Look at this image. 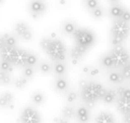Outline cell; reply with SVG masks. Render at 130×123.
<instances>
[{"instance_id":"40","label":"cell","mask_w":130,"mask_h":123,"mask_svg":"<svg viewBox=\"0 0 130 123\" xmlns=\"http://www.w3.org/2000/svg\"><path fill=\"white\" fill-rule=\"evenodd\" d=\"M87 81L88 80H86V79H81L80 81H78V87H80V89H82L83 87H84L85 84L87 83Z\"/></svg>"},{"instance_id":"26","label":"cell","mask_w":130,"mask_h":123,"mask_svg":"<svg viewBox=\"0 0 130 123\" xmlns=\"http://www.w3.org/2000/svg\"><path fill=\"white\" fill-rule=\"evenodd\" d=\"M12 82H13L12 75L0 70V84H2V85H10V84H12Z\"/></svg>"},{"instance_id":"9","label":"cell","mask_w":130,"mask_h":123,"mask_svg":"<svg viewBox=\"0 0 130 123\" xmlns=\"http://www.w3.org/2000/svg\"><path fill=\"white\" fill-rule=\"evenodd\" d=\"M15 107V96L10 91L0 93V110H13Z\"/></svg>"},{"instance_id":"10","label":"cell","mask_w":130,"mask_h":123,"mask_svg":"<svg viewBox=\"0 0 130 123\" xmlns=\"http://www.w3.org/2000/svg\"><path fill=\"white\" fill-rule=\"evenodd\" d=\"M28 53L29 51L15 46L14 54H13V58H12V65L14 67L16 66V67H21V68L26 66V59L27 56H28Z\"/></svg>"},{"instance_id":"7","label":"cell","mask_w":130,"mask_h":123,"mask_svg":"<svg viewBox=\"0 0 130 123\" xmlns=\"http://www.w3.org/2000/svg\"><path fill=\"white\" fill-rule=\"evenodd\" d=\"M14 34L23 41H31L34 39V31L27 23L20 21L14 25Z\"/></svg>"},{"instance_id":"8","label":"cell","mask_w":130,"mask_h":123,"mask_svg":"<svg viewBox=\"0 0 130 123\" xmlns=\"http://www.w3.org/2000/svg\"><path fill=\"white\" fill-rule=\"evenodd\" d=\"M47 10V3L45 0H30L28 3V11L32 18H40Z\"/></svg>"},{"instance_id":"14","label":"cell","mask_w":130,"mask_h":123,"mask_svg":"<svg viewBox=\"0 0 130 123\" xmlns=\"http://www.w3.org/2000/svg\"><path fill=\"white\" fill-rule=\"evenodd\" d=\"M95 123H116L113 113L109 111H100L95 117Z\"/></svg>"},{"instance_id":"12","label":"cell","mask_w":130,"mask_h":123,"mask_svg":"<svg viewBox=\"0 0 130 123\" xmlns=\"http://www.w3.org/2000/svg\"><path fill=\"white\" fill-rule=\"evenodd\" d=\"M90 109H88L86 106H80L75 109V119L78 123H88L90 121Z\"/></svg>"},{"instance_id":"30","label":"cell","mask_w":130,"mask_h":123,"mask_svg":"<svg viewBox=\"0 0 130 123\" xmlns=\"http://www.w3.org/2000/svg\"><path fill=\"white\" fill-rule=\"evenodd\" d=\"M39 63V58H38V55L32 53V52H29L28 56H27V59H26V66H32L35 67Z\"/></svg>"},{"instance_id":"28","label":"cell","mask_w":130,"mask_h":123,"mask_svg":"<svg viewBox=\"0 0 130 123\" xmlns=\"http://www.w3.org/2000/svg\"><path fill=\"white\" fill-rule=\"evenodd\" d=\"M2 36L4 38V42H6L7 46H16V44H17V37L15 35L4 34Z\"/></svg>"},{"instance_id":"25","label":"cell","mask_w":130,"mask_h":123,"mask_svg":"<svg viewBox=\"0 0 130 123\" xmlns=\"http://www.w3.org/2000/svg\"><path fill=\"white\" fill-rule=\"evenodd\" d=\"M38 69L42 75H50L53 71V66L51 65L48 61L42 60V61H39L38 63Z\"/></svg>"},{"instance_id":"15","label":"cell","mask_w":130,"mask_h":123,"mask_svg":"<svg viewBox=\"0 0 130 123\" xmlns=\"http://www.w3.org/2000/svg\"><path fill=\"white\" fill-rule=\"evenodd\" d=\"M76 29H77L76 23L72 20H67L61 24V31L66 36H73Z\"/></svg>"},{"instance_id":"19","label":"cell","mask_w":130,"mask_h":123,"mask_svg":"<svg viewBox=\"0 0 130 123\" xmlns=\"http://www.w3.org/2000/svg\"><path fill=\"white\" fill-rule=\"evenodd\" d=\"M99 66L101 68H103L105 70H111V69H114V65H113V60L112 57H111L110 53H106L103 54L99 58Z\"/></svg>"},{"instance_id":"35","label":"cell","mask_w":130,"mask_h":123,"mask_svg":"<svg viewBox=\"0 0 130 123\" xmlns=\"http://www.w3.org/2000/svg\"><path fill=\"white\" fill-rule=\"evenodd\" d=\"M119 20H122L124 22H127V23H130V10L128 9L124 8V10L122 12V15H120Z\"/></svg>"},{"instance_id":"39","label":"cell","mask_w":130,"mask_h":123,"mask_svg":"<svg viewBox=\"0 0 130 123\" xmlns=\"http://www.w3.org/2000/svg\"><path fill=\"white\" fill-rule=\"evenodd\" d=\"M6 46V42H4V38L2 35H0V50Z\"/></svg>"},{"instance_id":"38","label":"cell","mask_w":130,"mask_h":123,"mask_svg":"<svg viewBox=\"0 0 130 123\" xmlns=\"http://www.w3.org/2000/svg\"><path fill=\"white\" fill-rule=\"evenodd\" d=\"M89 68H90V66H89V65L84 66V67L82 68V72H83V75L87 76V75H88V71H89Z\"/></svg>"},{"instance_id":"44","label":"cell","mask_w":130,"mask_h":123,"mask_svg":"<svg viewBox=\"0 0 130 123\" xmlns=\"http://www.w3.org/2000/svg\"><path fill=\"white\" fill-rule=\"evenodd\" d=\"M3 1H4V0H0V4H2V3H3Z\"/></svg>"},{"instance_id":"43","label":"cell","mask_w":130,"mask_h":123,"mask_svg":"<svg viewBox=\"0 0 130 123\" xmlns=\"http://www.w3.org/2000/svg\"><path fill=\"white\" fill-rule=\"evenodd\" d=\"M127 87H129V88H130V80H128V84H127Z\"/></svg>"},{"instance_id":"33","label":"cell","mask_w":130,"mask_h":123,"mask_svg":"<svg viewBox=\"0 0 130 123\" xmlns=\"http://www.w3.org/2000/svg\"><path fill=\"white\" fill-rule=\"evenodd\" d=\"M120 75L123 76V78L125 80H130V63L125 65L124 67H122L119 69Z\"/></svg>"},{"instance_id":"27","label":"cell","mask_w":130,"mask_h":123,"mask_svg":"<svg viewBox=\"0 0 130 123\" xmlns=\"http://www.w3.org/2000/svg\"><path fill=\"white\" fill-rule=\"evenodd\" d=\"M22 76L27 79H32L36 76V68L32 66H24L22 68Z\"/></svg>"},{"instance_id":"24","label":"cell","mask_w":130,"mask_h":123,"mask_svg":"<svg viewBox=\"0 0 130 123\" xmlns=\"http://www.w3.org/2000/svg\"><path fill=\"white\" fill-rule=\"evenodd\" d=\"M78 99V93L74 90H68V91L64 93V101L69 105H72Z\"/></svg>"},{"instance_id":"34","label":"cell","mask_w":130,"mask_h":123,"mask_svg":"<svg viewBox=\"0 0 130 123\" xmlns=\"http://www.w3.org/2000/svg\"><path fill=\"white\" fill-rule=\"evenodd\" d=\"M100 75V68L97 67V66H90L89 71H88V77L90 78H97Z\"/></svg>"},{"instance_id":"21","label":"cell","mask_w":130,"mask_h":123,"mask_svg":"<svg viewBox=\"0 0 130 123\" xmlns=\"http://www.w3.org/2000/svg\"><path fill=\"white\" fill-rule=\"evenodd\" d=\"M29 84V79H27L25 77H17L15 79H13V82H12V85L14 87L16 90L18 91H22V90H25Z\"/></svg>"},{"instance_id":"22","label":"cell","mask_w":130,"mask_h":123,"mask_svg":"<svg viewBox=\"0 0 130 123\" xmlns=\"http://www.w3.org/2000/svg\"><path fill=\"white\" fill-rule=\"evenodd\" d=\"M60 113H61V117L64 118V119L71 120V119H73V118L75 117V108H74L72 105H69V104H67L66 106H63L61 108V111H60Z\"/></svg>"},{"instance_id":"37","label":"cell","mask_w":130,"mask_h":123,"mask_svg":"<svg viewBox=\"0 0 130 123\" xmlns=\"http://www.w3.org/2000/svg\"><path fill=\"white\" fill-rule=\"evenodd\" d=\"M123 123H130V113L123 116Z\"/></svg>"},{"instance_id":"13","label":"cell","mask_w":130,"mask_h":123,"mask_svg":"<svg viewBox=\"0 0 130 123\" xmlns=\"http://www.w3.org/2000/svg\"><path fill=\"white\" fill-rule=\"evenodd\" d=\"M116 109L122 116L130 113V99L125 98L123 96H117L115 101Z\"/></svg>"},{"instance_id":"36","label":"cell","mask_w":130,"mask_h":123,"mask_svg":"<svg viewBox=\"0 0 130 123\" xmlns=\"http://www.w3.org/2000/svg\"><path fill=\"white\" fill-rule=\"evenodd\" d=\"M53 123H70V121L60 116V117H55L53 119Z\"/></svg>"},{"instance_id":"16","label":"cell","mask_w":130,"mask_h":123,"mask_svg":"<svg viewBox=\"0 0 130 123\" xmlns=\"http://www.w3.org/2000/svg\"><path fill=\"white\" fill-rule=\"evenodd\" d=\"M108 81L111 84H114V85H119V84H123L125 79L123 78V76L120 75L118 70L111 69L108 73Z\"/></svg>"},{"instance_id":"2","label":"cell","mask_w":130,"mask_h":123,"mask_svg":"<svg viewBox=\"0 0 130 123\" xmlns=\"http://www.w3.org/2000/svg\"><path fill=\"white\" fill-rule=\"evenodd\" d=\"M105 92V88L98 81H87V83L81 89L80 96L82 102L88 109H92Z\"/></svg>"},{"instance_id":"3","label":"cell","mask_w":130,"mask_h":123,"mask_svg":"<svg viewBox=\"0 0 130 123\" xmlns=\"http://www.w3.org/2000/svg\"><path fill=\"white\" fill-rule=\"evenodd\" d=\"M130 35V23L122 20H114L110 28V41L112 46L123 45Z\"/></svg>"},{"instance_id":"6","label":"cell","mask_w":130,"mask_h":123,"mask_svg":"<svg viewBox=\"0 0 130 123\" xmlns=\"http://www.w3.org/2000/svg\"><path fill=\"white\" fill-rule=\"evenodd\" d=\"M21 123H42V116L32 106H25L20 112Z\"/></svg>"},{"instance_id":"29","label":"cell","mask_w":130,"mask_h":123,"mask_svg":"<svg viewBox=\"0 0 130 123\" xmlns=\"http://www.w3.org/2000/svg\"><path fill=\"white\" fill-rule=\"evenodd\" d=\"M0 70L9 72V73H12L13 70H14V66H13L10 61L4 60V59H0Z\"/></svg>"},{"instance_id":"45","label":"cell","mask_w":130,"mask_h":123,"mask_svg":"<svg viewBox=\"0 0 130 123\" xmlns=\"http://www.w3.org/2000/svg\"><path fill=\"white\" fill-rule=\"evenodd\" d=\"M116 123H117V122H116ZM120 123H123V122H120Z\"/></svg>"},{"instance_id":"1","label":"cell","mask_w":130,"mask_h":123,"mask_svg":"<svg viewBox=\"0 0 130 123\" xmlns=\"http://www.w3.org/2000/svg\"><path fill=\"white\" fill-rule=\"evenodd\" d=\"M40 48L54 63L66 61L68 49L62 40L54 37H43L40 40Z\"/></svg>"},{"instance_id":"31","label":"cell","mask_w":130,"mask_h":123,"mask_svg":"<svg viewBox=\"0 0 130 123\" xmlns=\"http://www.w3.org/2000/svg\"><path fill=\"white\" fill-rule=\"evenodd\" d=\"M89 13H90V16L94 18V20H101L104 15V11H103V9H102L101 6L97 7L94 9V10L89 11Z\"/></svg>"},{"instance_id":"41","label":"cell","mask_w":130,"mask_h":123,"mask_svg":"<svg viewBox=\"0 0 130 123\" xmlns=\"http://www.w3.org/2000/svg\"><path fill=\"white\" fill-rule=\"evenodd\" d=\"M119 1L120 0H108V2L110 4H117V3H119Z\"/></svg>"},{"instance_id":"11","label":"cell","mask_w":130,"mask_h":123,"mask_svg":"<svg viewBox=\"0 0 130 123\" xmlns=\"http://www.w3.org/2000/svg\"><path fill=\"white\" fill-rule=\"evenodd\" d=\"M52 85L56 93L64 94L69 90V81L66 78V76H56L53 80Z\"/></svg>"},{"instance_id":"17","label":"cell","mask_w":130,"mask_h":123,"mask_svg":"<svg viewBox=\"0 0 130 123\" xmlns=\"http://www.w3.org/2000/svg\"><path fill=\"white\" fill-rule=\"evenodd\" d=\"M46 101V96L43 92L41 91H35L34 93L30 95V102L34 106H41L43 105Z\"/></svg>"},{"instance_id":"18","label":"cell","mask_w":130,"mask_h":123,"mask_svg":"<svg viewBox=\"0 0 130 123\" xmlns=\"http://www.w3.org/2000/svg\"><path fill=\"white\" fill-rule=\"evenodd\" d=\"M116 98H117V95H116V92L113 89H108V90L105 89V92L101 98V102L105 104V105H112V104L115 103Z\"/></svg>"},{"instance_id":"23","label":"cell","mask_w":130,"mask_h":123,"mask_svg":"<svg viewBox=\"0 0 130 123\" xmlns=\"http://www.w3.org/2000/svg\"><path fill=\"white\" fill-rule=\"evenodd\" d=\"M124 10V7L122 6V4H111L110 7V10H109V14L110 16L113 18V20H117V18L120 17V15H122V12Z\"/></svg>"},{"instance_id":"32","label":"cell","mask_w":130,"mask_h":123,"mask_svg":"<svg viewBox=\"0 0 130 123\" xmlns=\"http://www.w3.org/2000/svg\"><path fill=\"white\" fill-rule=\"evenodd\" d=\"M83 4H84L86 10L91 11V10H94L95 8L100 6V1L99 0H83Z\"/></svg>"},{"instance_id":"4","label":"cell","mask_w":130,"mask_h":123,"mask_svg":"<svg viewBox=\"0 0 130 123\" xmlns=\"http://www.w3.org/2000/svg\"><path fill=\"white\" fill-rule=\"evenodd\" d=\"M73 39H74V45L88 52L96 44L97 37L95 32L91 29H89V28L77 27V29L73 34Z\"/></svg>"},{"instance_id":"42","label":"cell","mask_w":130,"mask_h":123,"mask_svg":"<svg viewBox=\"0 0 130 123\" xmlns=\"http://www.w3.org/2000/svg\"><path fill=\"white\" fill-rule=\"evenodd\" d=\"M59 4L60 6H62V7H64L67 4V0H59Z\"/></svg>"},{"instance_id":"5","label":"cell","mask_w":130,"mask_h":123,"mask_svg":"<svg viewBox=\"0 0 130 123\" xmlns=\"http://www.w3.org/2000/svg\"><path fill=\"white\" fill-rule=\"evenodd\" d=\"M110 55L112 57L113 65L115 69H120L125 65L130 63V54L129 52L124 48V45L113 46L110 52Z\"/></svg>"},{"instance_id":"20","label":"cell","mask_w":130,"mask_h":123,"mask_svg":"<svg viewBox=\"0 0 130 123\" xmlns=\"http://www.w3.org/2000/svg\"><path fill=\"white\" fill-rule=\"evenodd\" d=\"M53 71L55 76H66L68 71V65L66 61H56L53 66Z\"/></svg>"}]
</instances>
